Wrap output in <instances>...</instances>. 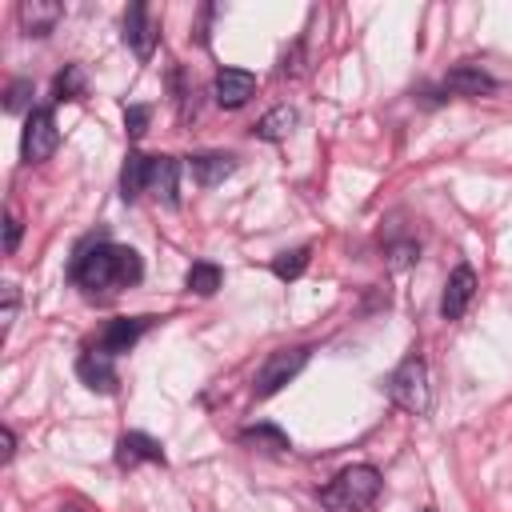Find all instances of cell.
<instances>
[{
    "label": "cell",
    "instance_id": "obj_1",
    "mask_svg": "<svg viewBox=\"0 0 512 512\" xmlns=\"http://www.w3.org/2000/svg\"><path fill=\"white\" fill-rule=\"evenodd\" d=\"M144 276V264L132 248L120 244H88L76 252L72 260V280L88 292H116V288H132Z\"/></svg>",
    "mask_w": 512,
    "mask_h": 512
},
{
    "label": "cell",
    "instance_id": "obj_2",
    "mask_svg": "<svg viewBox=\"0 0 512 512\" xmlns=\"http://www.w3.org/2000/svg\"><path fill=\"white\" fill-rule=\"evenodd\" d=\"M380 488H384V480L372 464H352V468L336 472L332 484L320 488V504L328 512H364V508L376 504Z\"/></svg>",
    "mask_w": 512,
    "mask_h": 512
},
{
    "label": "cell",
    "instance_id": "obj_3",
    "mask_svg": "<svg viewBox=\"0 0 512 512\" xmlns=\"http://www.w3.org/2000/svg\"><path fill=\"white\" fill-rule=\"evenodd\" d=\"M388 396L396 408L412 412V416H424L428 404H432V388H428V364L420 356H408L392 376H388Z\"/></svg>",
    "mask_w": 512,
    "mask_h": 512
},
{
    "label": "cell",
    "instance_id": "obj_4",
    "mask_svg": "<svg viewBox=\"0 0 512 512\" xmlns=\"http://www.w3.org/2000/svg\"><path fill=\"white\" fill-rule=\"evenodd\" d=\"M308 356H312L308 344H292V348H276V352H268V360L260 364V372H256V380H252L256 400H268V396H276L288 380H296L300 368L308 364Z\"/></svg>",
    "mask_w": 512,
    "mask_h": 512
},
{
    "label": "cell",
    "instance_id": "obj_5",
    "mask_svg": "<svg viewBox=\"0 0 512 512\" xmlns=\"http://www.w3.org/2000/svg\"><path fill=\"white\" fill-rule=\"evenodd\" d=\"M60 144V132H56V116L52 108H32L28 120H24V136H20V152L28 164H40L56 152Z\"/></svg>",
    "mask_w": 512,
    "mask_h": 512
},
{
    "label": "cell",
    "instance_id": "obj_6",
    "mask_svg": "<svg viewBox=\"0 0 512 512\" xmlns=\"http://www.w3.org/2000/svg\"><path fill=\"white\" fill-rule=\"evenodd\" d=\"M472 296H476V272H472V264H456V268L448 272V280H444L440 316H444V320H460V316L468 312Z\"/></svg>",
    "mask_w": 512,
    "mask_h": 512
},
{
    "label": "cell",
    "instance_id": "obj_7",
    "mask_svg": "<svg viewBox=\"0 0 512 512\" xmlns=\"http://www.w3.org/2000/svg\"><path fill=\"white\" fill-rule=\"evenodd\" d=\"M256 92V76L244 72V68H220L216 80H212V96L220 108H244Z\"/></svg>",
    "mask_w": 512,
    "mask_h": 512
},
{
    "label": "cell",
    "instance_id": "obj_8",
    "mask_svg": "<svg viewBox=\"0 0 512 512\" xmlns=\"http://www.w3.org/2000/svg\"><path fill=\"white\" fill-rule=\"evenodd\" d=\"M124 44L140 56V60H148L152 56V48H156V24H152V16H148V4H128V12H124Z\"/></svg>",
    "mask_w": 512,
    "mask_h": 512
},
{
    "label": "cell",
    "instance_id": "obj_9",
    "mask_svg": "<svg viewBox=\"0 0 512 512\" xmlns=\"http://www.w3.org/2000/svg\"><path fill=\"white\" fill-rule=\"evenodd\" d=\"M184 168H188L192 184L216 188V184H224V180L236 172V156H228V152H200V156H188Z\"/></svg>",
    "mask_w": 512,
    "mask_h": 512
},
{
    "label": "cell",
    "instance_id": "obj_10",
    "mask_svg": "<svg viewBox=\"0 0 512 512\" xmlns=\"http://www.w3.org/2000/svg\"><path fill=\"white\" fill-rule=\"evenodd\" d=\"M148 324H152V316H120V320H108V328L100 332V352H108V356L128 352L148 332Z\"/></svg>",
    "mask_w": 512,
    "mask_h": 512
},
{
    "label": "cell",
    "instance_id": "obj_11",
    "mask_svg": "<svg viewBox=\"0 0 512 512\" xmlns=\"http://www.w3.org/2000/svg\"><path fill=\"white\" fill-rule=\"evenodd\" d=\"M76 376H80L92 392H116V384H120L112 356L100 352V348H92V352H84V356L76 360Z\"/></svg>",
    "mask_w": 512,
    "mask_h": 512
},
{
    "label": "cell",
    "instance_id": "obj_12",
    "mask_svg": "<svg viewBox=\"0 0 512 512\" xmlns=\"http://www.w3.org/2000/svg\"><path fill=\"white\" fill-rule=\"evenodd\" d=\"M164 464V448L160 440H152L148 432H124L116 440V464L120 468H136V464Z\"/></svg>",
    "mask_w": 512,
    "mask_h": 512
},
{
    "label": "cell",
    "instance_id": "obj_13",
    "mask_svg": "<svg viewBox=\"0 0 512 512\" xmlns=\"http://www.w3.org/2000/svg\"><path fill=\"white\" fill-rule=\"evenodd\" d=\"M444 88L456 92V96H492L496 92V76L480 64H456L448 76H444Z\"/></svg>",
    "mask_w": 512,
    "mask_h": 512
},
{
    "label": "cell",
    "instance_id": "obj_14",
    "mask_svg": "<svg viewBox=\"0 0 512 512\" xmlns=\"http://www.w3.org/2000/svg\"><path fill=\"white\" fill-rule=\"evenodd\" d=\"M16 16H20V28H24L28 36H48V32L60 24L64 8H60L56 0H20Z\"/></svg>",
    "mask_w": 512,
    "mask_h": 512
},
{
    "label": "cell",
    "instance_id": "obj_15",
    "mask_svg": "<svg viewBox=\"0 0 512 512\" xmlns=\"http://www.w3.org/2000/svg\"><path fill=\"white\" fill-rule=\"evenodd\" d=\"M148 192H156L168 208H176V204H180V160H172V156H152Z\"/></svg>",
    "mask_w": 512,
    "mask_h": 512
},
{
    "label": "cell",
    "instance_id": "obj_16",
    "mask_svg": "<svg viewBox=\"0 0 512 512\" xmlns=\"http://www.w3.org/2000/svg\"><path fill=\"white\" fill-rule=\"evenodd\" d=\"M148 176H152V156L128 152V160L120 168V196L124 200H140L148 192Z\"/></svg>",
    "mask_w": 512,
    "mask_h": 512
},
{
    "label": "cell",
    "instance_id": "obj_17",
    "mask_svg": "<svg viewBox=\"0 0 512 512\" xmlns=\"http://www.w3.org/2000/svg\"><path fill=\"white\" fill-rule=\"evenodd\" d=\"M296 128V108H288V104H280V108H272V112H264L260 120H256V136L260 140H288V132Z\"/></svg>",
    "mask_w": 512,
    "mask_h": 512
},
{
    "label": "cell",
    "instance_id": "obj_18",
    "mask_svg": "<svg viewBox=\"0 0 512 512\" xmlns=\"http://www.w3.org/2000/svg\"><path fill=\"white\" fill-rule=\"evenodd\" d=\"M240 444H252V448H264V452H288L292 448L288 436L280 428H272V424H248L240 432Z\"/></svg>",
    "mask_w": 512,
    "mask_h": 512
},
{
    "label": "cell",
    "instance_id": "obj_19",
    "mask_svg": "<svg viewBox=\"0 0 512 512\" xmlns=\"http://www.w3.org/2000/svg\"><path fill=\"white\" fill-rule=\"evenodd\" d=\"M308 260H312V244H300V248H292V252H280V256L272 260V276H276V280H296V276H304Z\"/></svg>",
    "mask_w": 512,
    "mask_h": 512
},
{
    "label": "cell",
    "instance_id": "obj_20",
    "mask_svg": "<svg viewBox=\"0 0 512 512\" xmlns=\"http://www.w3.org/2000/svg\"><path fill=\"white\" fill-rule=\"evenodd\" d=\"M184 284H188V292H196V296H212V292L224 284V272H220L216 264L200 260V264H192V268H188Z\"/></svg>",
    "mask_w": 512,
    "mask_h": 512
},
{
    "label": "cell",
    "instance_id": "obj_21",
    "mask_svg": "<svg viewBox=\"0 0 512 512\" xmlns=\"http://www.w3.org/2000/svg\"><path fill=\"white\" fill-rule=\"evenodd\" d=\"M84 84H88V80H84V68H80V64H68V68L56 76L52 96H56V100H80V96H84Z\"/></svg>",
    "mask_w": 512,
    "mask_h": 512
},
{
    "label": "cell",
    "instance_id": "obj_22",
    "mask_svg": "<svg viewBox=\"0 0 512 512\" xmlns=\"http://www.w3.org/2000/svg\"><path fill=\"white\" fill-rule=\"evenodd\" d=\"M32 104V80H12L8 92H4V108L8 112H24ZM32 112V108H28Z\"/></svg>",
    "mask_w": 512,
    "mask_h": 512
},
{
    "label": "cell",
    "instance_id": "obj_23",
    "mask_svg": "<svg viewBox=\"0 0 512 512\" xmlns=\"http://www.w3.org/2000/svg\"><path fill=\"white\" fill-rule=\"evenodd\" d=\"M148 120H152V108H144V104H128L124 108V128H128L132 140H140L148 132Z\"/></svg>",
    "mask_w": 512,
    "mask_h": 512
},
{
    "label": "cell",
    "instance_id": "obj_24",
    "mask_svg": "<svg viewBox=\"0 0 512 512\" xmlns=\"http://www.w3.org/2000/svg\"><path fill=\"white\" fill-rule=\"evenodd\" d=\"M20 236H24V220H20L16 208H8V212H4V252H8V256L20 248Z\"/></svg>",
    "mask_w": 512,
    "mask_h": 512
},
{
    "label": "cell",
    "instance_id": "obj_25",
    "mask_svg": "<svg viewBox=\"0 0 512 512\" xmlns=\"http://www.w3.org/2000/svg\"><path fill=\"white\" fill-rule=\"evenodd\" d=\"M388 252H392V268H408V264L420 256V248H416L412 240H404V244H392Z\"/></svg>",
    "mask_w": 512,
    "mask_h": 512
},
{
    "label": "cell",
    "instance_id": "obj_26",
    "mask_svg": "<svg viewBox=\"0 0 512 512\" xmlns=\"http://www.w3.org/2000/svg\"><path fill=\"white\" fill-rule=\"evenodd\" d=\"M16 316V284H4V328L12 324Z\"/></svg>",
    "mask_w": 512,
    "mask_h": 512
},
{
    "label": "cell",
    "instance_id": "obj_27",
    "mask_svg": "<svg viewBox=\"0 0 512 512\" xmlns=\"http://www.w3.org/2000/svg\"><path fill=\"white\" fill-rule=\"evenodd\" d=\"M0 444H4V464H8V460H12V456H16V432H12V428H8V424H4V428H0Z\"/></svg>",
    "mask_w": 512,
    "mask_h": 512
},
{
    "label": "cell",
    "instance_id": "obj_28",
    "mask_svg": "<svg viewBox=\"0 0 512 512\" xmlns=\"http://www.w3.org/2000/svg\"><path fill=\"white\" fill-rule=\"evenodd\" d=\"M60 512H84V508H76V504H64V508H60Z\"/></svg>",
    "mask_w": 512,
    "mask_h": 512
},
{
    "label": "cell",
    "instance_id": "obj_29",
    "mask_svg": "<svg viewBox=\"0 0 512 512\" xmlns=\"http://www.w3.org/2000/svg\"><path fill=\"white\" fill-rule=\"evenodd\" d=\"M424 512H428V508H424Z\"/></svg>",
    "mask_w": 512,
    "mask_h": 512
}]
</instances>
